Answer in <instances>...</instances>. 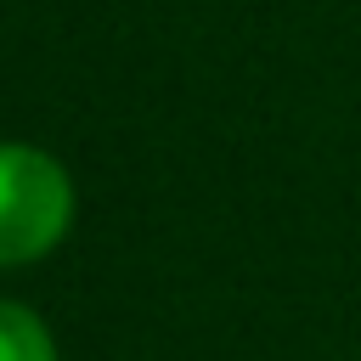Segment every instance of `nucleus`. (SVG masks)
<instances>
[{
    "label": "nucleus",
    "instance_id": "obj_1",
    "mask_svg": "<svg viewBox=\"0 0 361 361\" xmlns=\"http://www.w3.org/2000/svg\"><path fill=\"white\" fill-rule=\"evenodd\" d=\"M73 231V175L34 141H0V271L39 265Z\"/></svg>",
    "mask_w": 361,
    "mask_h": 361
},
{
    "label": "nucleus",
    "instance_id": "obj_2",
    "mask_svg": "<svg viewBox=\"0 0 361 361\" xmlns=\"http://www.w3.org/2000/svg\"><path fill=\"white\" fill-rule=\"evenodd\" d=\"M0 361H56V338L39 310L0 299Z\"/></svg>",
    "mask_w": 361,
    "mask_h": 361
}]
</instances>
